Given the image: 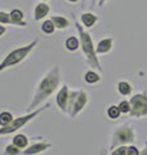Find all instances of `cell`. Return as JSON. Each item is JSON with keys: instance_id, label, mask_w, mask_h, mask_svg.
Here are the masks:
<instances>
[{"instance_id": "1", "label": "cell", "mask_w": 147, "mask_h": 155, "mask_svg": "<svg viewBox=\"0 0 147 155\" xmlns=\"http://www.w3.org/2000/svg\"><path fill=\"white\" fill-rule=\"evenodd\" d=\"M58 81H60V71H58V67H54L53 71H51L41 80V83L39 85L38 92L35 94V100H34V102L31 104L30 109L35 107L36 105H39L41 101H44L47 97L51 96L53 93V91L56 89V87L58 85Z\"/></svg>"}, {"instance_id": "2", "label": "cell", "mask_w": 147, "mask_h": 155, "mask_svg": "<svg viewBox=\"0 0 147 155\" xmlns=\"http://www.w3.org/2000/svg\"><path fill=\"white\" fill-rule=\"evenodd\" d=\"M35 45H36V40H34L31 44H28L26 47H22V48H18V49L13 51L12 53H9V54L4 58V61L2 62V65H0V70H4L5 67L13 66V65L18 64V62H21L23 58L28 54V52H30Z\"/></svg>"}, {"instance_id": "3", "label": "cell", "mask_w": 147, "mask_h": 155, "mask_svg": "<svg viewBox=\"0 0 147 155\" xmlns=\"http://www.w3.org/2000/svg\"><path fill=\"white\" fill-rule=\"evenodd\" d=\"M77 26V30L80 32V36H81V44H83V51L87 54L88 60L90 61L92 65H94L96 67L100 69V65H98V61L96 58V54H94V51H93V44H92V40H90V36L88 35L87 32L83 31V28L80 25H76Z\"/></svg>"}, {"instance_id": "4", "label": "cell", "mask_w": 147, "mask_h": 155, "mask_svg": "<svg viewBox=\"0 0 147 155\" xmlns=\"http://www.w3.org/2000/svg\"><path fill=\"white\" fill-rule=\"evenodd\" d=\"M45 107H48V105L45 106ZM45 107H43V109H39L38 111H35V113H31V114H28V115H24V116H21V118H17V119H14L13 122L8 125V127H3V129L0 130V133L2 134H5V133H11V132H14V130H17L19 127H22L23 124H26L28 120H31L34 116H36L40 111H43Z\"/></svg>"}, {"instance_id": "5", "label": "cell", "mask_w": 147, "mask_h": 155, "mask_svg": "<svg viewBox=\"0 0 147 155\" xmlns=\"http://www.w3.org/2000/svg\"><path fill=\"white\" fill-rule=\"evenodd\" d=\"M132 115L142 116L147 114V97L143 94H137L130 100Z\"/></svg>"}, {"instance_id": "6", "label": "cell", "mask_w": 147, "mask_h": 155, "mask_svg": "<svg viewBox=\"0 0 147 155\" xmlns=\"http://www.w3.org/2000/svg\"><path fill=\"white\" fill-rule=\"evenodd\" d=\"M87 102V94L84 92H76L75 93V98L74 101H71V105H72V113L71 115H76L79 111L84 107V105Z\"/></svg>"}, {"instance_id": "7", "label": "cell", "mask_w": 147, "mask_h": 155, "mask_svg": "<svg viewBox=\"0 0 147 155\" xmlns=\"http://www.w3.org/2000/svg\"><path fill=\"white\" fill-rule=\"evenodd\" d=\"M115 141L112 145H117V143H124V142H130L133 140V132L128 128H121L115 133Z\"/></svg>"}, {"instance_id": "8", "label": "cell", "mask_w": 147, "mask_h": 155, "mask_svg": "<svg viewBox=\"0 0 147 155\" xmlns=\"http://www.w3.org/2000/svg\"><path fill=\"white\" fill-rule=\"evenodd\" d=\"M67 93H68L67 87H63V88L61 89V92L58 93V96H57V104L62 110H66V106H67V102H68Z\"/></svg>"}, {"instance_id": "9", "label": "cell", "mask_w": 147, "mask_h": 155, "mask_svg": "<svg viewBox=\"0 0 147 155\" xmlns=\"http://www.w3.org/2000/svg\"><path fill=\"white\" fill-rule=\"evenodd\" d=\"M49 146H51L49 143H36V145L30 146L23 154L24 155H34V154H38V153H41V151H44V150H47Z\"/></svg>"}, {"instance_id": "10", "label": "cell", "mask_w": 147, "mask_h": 155, "mask_svg": "<svg viewBox=\"0 0 147 155\" xmlns=\"http://www.w3.org/2000/svg\"><path fill=\"white\" fill-rule=\"evenodd\" d=\"M111 45H112V40L111 39H105L102 40L100 44H98V48H97V53H106L111 49Z\"/></svg>"}, {"instance_id": "11", "label": "cell", "mask_w": 147, "mask_h": 155, "mask_svg": "<svg viewBox=\"0 0 147 155\" xmlns=\"http://www.w3.org/2000/svg\"><path fill=\"white\" fill-rule=\"evenodd\" d=\"M48 11H49V8H48L47 4H40V5H38L36 9H35V19L39 21L40 18L45 17Z\"/></svg>"}, {"instance_id": "12", "label": "cell", "mask_w": 147, "mask_h": 155, "mask_svg": "<svg viewBox=\"0 0 147 155\" xmlns=\"http://www.w3.org/2000/svg\"><path fill=\"white\" fill-rule=\"evenodd\" d=\"M81 21H83V23H84L87 27H90L93 23L97 21V17L94 16V14L87 13V14H83V16H81Z\"/></svg>"}, {"instance_id": "13", "label": "cell", "mask_w": 147, "mask_h": 155, "mask_svg": "<svg viewBox=\"0 0 147 155\" xmlns=\"http://www.w3.org/2000/svg\"><path fill=\"white\" fill-rule=\"evenodd\" d=\"M11 18H12V23H16V25H24V22H22V18H23V13L19 12V11H13L11 13Z\"/></svg>"}, {"instance_id": "14", "label": "cell", "mask_w": 147, "mask_h": 155, "mask_svg": "<svg viewBox=\"0 0 147 155\" xmlns=\"http://www.w3.org/2000/svg\"><path fill=\"white\" fill-rule=\"evenodd\" d=\"M13 145H16L17 147H24L27 145V138L24 137L23 134H18V136H16L14 137V140H13Z\"/></svg>"}, {"instance_id": "15", "label": "cell", "mask_w": 147, "mask_h": 155, "mask_svg": "<svg viewBox=\"0 0 147 155\" xmlns=\"http://www.w3.org/2000/svg\"><path fill=\"white\" fill-rule=\"evenodd\" d=\"M52 21L56 25V27L65 28V27L68 26V21L66 18H63V17H52Z\"/></svg>"}, {"instance_id": "16", "label": "cell", "mask_w": 147, "mask_h": 155, "mask_svg": "<svg viewBox=\"0 0 147 155\" xmlns=\"http://www.w3.org/2000/svg\"><path fill=\"white\" fill-rule=\"evenodd\" d=\"M66 47L68 51H75V49H77V47H79V41H77V39H75V38H70V39H67V41H66Z\"/></svg>"}, {"instance_id": "17", "label": "cell", "mask_w": 147, "mask_h": 155, "mask_svg": "<svg viewBox=\"0 0 147 155\" xmlns=\"http://www.w3.org/2000/svg\"><path fill=\"white\" fill-rule=\"evenodd\" d=\"M12 115L9 113H3L2 116H0V122H2V125L3 127H8V124H11L12 122Z\"/></svg>"}, {"instance_id": "18", "label": "cell", "mask_w": 147, "mask_h": 155, "mask_svg": "<svg viewBox=\"0 0 147 155\" xmlns=\"http://www.w3.org/2000/svg\"><path fill=\"white\" fill-rule=\"evenodd\" d=\"M54 27H56V25L53 23L52 19H51V21H45L43 23V31L47 32V34H51V32L54 31Z\"/></svg>"}, {"instance_id": "19", "label": "cell", "mask_w": 147, "mask_h": 155, "mask_svg": "<svg viewBox=\"0 0 147 155\" xmlns=\"http://www.w3.org/2000/svg\"><path fill=\"white\" fill-rule=\"evenodd\" d=\"M130 85L128 84V83H125V81H121V83H119V92L121 94H124V96H126V94H129L130 93Z\"/></svg>"}, {"instance_id": "20", "label": "cell", "mask_w": 147, "mask_h": 155, "mask_svg": "<svg viewBox=\"0 0 147 155\" xmlns=\"http://www.w3.org/2000/svg\"><path fill=\"white\" fill-rule=\"evenodd\" d=\"M120 113H121L120 107H116V106H111V107L109 109V111H107V114H109V116L111 119H116Z\"/></svg>"}, {"instance_id": "21", "label": "cell", "mask_w": 147, "mask_h": 155, "mask_svg": "<svg viewBox=\"0 0 147 155\" xmlns=\"http://www.w3.org/2000/svg\"><path fill=\"white\" fill-rule=\"evenodd\" d=\"M85 80L88 83H97V81L100 80V76L94 74L93 71H89V72H87V75H85Z\"/></svg>"}, {"instance_id": "22", "label": "cell", "mask_w": 147, "mask_h": 155, "mask_svg": "<svg viewBox=\"0 0 147 155\" xmlns=\"http://www.w3.org/2000/svg\"><path fill=\"white\" fill-rule=\"evenodd\" d=\"M18 149H19V147H17L16 145H12V146H7L4 154H5V155H18L19 153H21Z\"/></svg>"}, {"instance_id": "23", "label": "cell", "mask_w": 147, "mask_h": 155, "mask_svg": "<svg viewBox=\"0 0 147 155\" xmlns=\"http://www.w3.org/2000/svg\"><path fill=\"white\" fill-rule=\"evenodd\" d=\"M119 107H120V111H121V113H129L130 109H132V107H129V104L126 102V101H122V102L120 104Z\"/></svg>"}, {"instance_id": "24", "label": "cell", "mask_w": 147, "mask_h": 155, "mask_svg": "<svg viewBox=\"0 0 147 155\" xmlns=\"http://www.w3.org/2000/svg\"><path fill=\"white\" fill-rule=\"evenodd\" d=\"M126 153H128V149L126 147H119L117 150H115L111 155H126Z\"/></svg>"}, {"instance_id": "25", "label": "cell", "mask_w": 147, "mask_h": 155, "mask_svg": "<svg viewBox=\"0 0 147 155\" xmlns=\"http://www.w3.org/2000/svg\"><path fill=\"white\" fill-rule=\"evenodd\" d=\"M126 155H139V153H138V150H137V147L130 146L128 149V153H126Z\"/></svg>"}, {"instance_id": "26", "label": "cell", "mask_w": 147, "mask_h": 155, "mask_svg": "<svg viewBox=\"0 0 147 155\" xmlns=\"http://www.w3.org/2000/svg\"><path fill=\"white\" fill-rule=\"evenodd\" d=\"M141 155H147V149H145L143 151H142V154H141Z\"/></svg>"}, {"instance_id": "27", "label": "cell", "mask_w": 147, "mask_h": 155, "mask_svg": "<svg viewBox=\"0 0 147 155\" xmlns=\"http://www.w3.org/2000/svg\"><path fill=\"white\" fill-rule=\"evenodd\" d=\"M70 2H76V0H70Z\"/></svg>"}]
</instances>
